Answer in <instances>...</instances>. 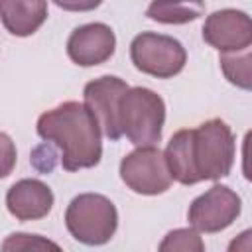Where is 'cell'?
<instances>
[{
    "label": "cell",
    "instance_id": "cell-3",
    "mask_svg": "<svg viewBox=\"0 0 252 252\" xmlns=\"http://www.w3.org/2000/svg\"><path fill=\"white\" fill-rule=\"evenodd\" d=\"M122 136L134 146H154L161 140L165 122L163 98L146 87H128L118 102Z\"/></svg>",
    "mask_w": 252,
    "mask_h": 252
},
{
    "label": "cell",
    "instance_id": "cell-18",
    "mask_svg": "<svg viewBox=\"0 0 252 252\" xmlns=\"http://www.w3.org/2000/svg\"><path fill=\"white\" fill-rule=\"evenodd\" d=\"M16 165V144L6 132H0V179L8 177Z\"/></svg>",
    "mask_w": 252,
    "mask_h": 252
},
{
    "label": "cell",
    "instance_id": "cell-10",
    "mask_svg": "<svg viewBox=\"0 0 252 252\" xmlns=\"http://www.w3.org/2000/svg\"><path fill=\"white\" fill-rule=\"evenodd\" d=\"M116 49V35L110 26L93 22L75 28L67 39V55L81 67H94L108 61Z\"/></svg>",
    "mask_w": 252,
    "mask_h": 252
},
{
    "label": "cell",
    "instance_id": "cell-8",
    "mask_svg": "<svg viewBox=\"0 0 252 252\" xmlns=\"http://www.w3.org/2000/svg\"><path fill=\"white\" fill-rule=\"evenodd\" d=\"M126 91H128L126 81L114 75L98 77L87 83L83 91L85 106L94 116L100 132L112 142L122 136L120 120H118V102Z\"/></svg>",
    "mask_w": 252,
    "mask_h": 252
},
{
    "label": "cell",
    "instance_id": "cell-16",
    "mask_svg": "<svg viewBox=\"0 0 252 252\" xmlns=\"http://www.w3.org/2000/svg\"><path fill=\"white\" fill-rule=\"evenodd\" d=\"M159 250H179V252H203L205 242L199 236V230L195 228H175L165 234V238L159 244Z\"/></svg>",
    "mask_w": 252,
    "mask_h": 252
},
{
    "label": "cell",
    "instance_id": "cell-5",
    "mask_svg": "<svg viewBox=\"0 0 252 252\" xmlns=\"http://www.w3.org/2000/svg\"><path fill=\"white\" fill-rule=\"evenodd\" d=\"M130 59L134 67L156 79H171L183 71L187 51L171 35L142 32L130 43Z\"/></svg>",
    "mask_w": 252,
    "mask_h": 252
},
{
    "label": "cell",
    "instance_id": "cell-12",
    "mask_svg": "<svg viewBox=\"0 0 252 252\" xmlns=\"http://www.w3.org/2000/svg\"><path fill=\"white\" fill-rule=\"evenodd\" d=\"M47 20V0H0V22L16 37L35 33Z\"/></svg>",
    "mask_w": 252,
    "mask_h": 252
},
{
    "label": "cell",
    "instance_id": "cell-11",
    "mask_svg": "<svg viewBox=\"0 0 252 252\" xmlns=\"http://www.w3.org/2000/svg\"><path fill=\"white\" fill-rule=\"evenodd\" d=\"M6 207L18 220H39L49 215L53 193L39 179H20L8 189Z\"/></svg>",
    "mask_w": 252,
    "mask_h": 252
},
{
    "label": "cell",
    "instance_id": "cell-17",
    "mask_svg": "<svg viewBox=\"0 0 252 252\" xmlns=\"http://www.w3.org/2000/svg\"><path fill=\"white\" fill-rule=\"evenodd\" d=\"M41 248H55L57 250L59 246L51 240L37 236V234H26V232L10 234L2 244V250H41Z\"/></svg>",
    "mask_w": 252,
    "mask_h": 252
},
{
    "label": "cell",
    "instance_id": "cell-7",
    "mask_svg": "<svg viewBox=\"0 0 252 252\" xmlns=\"http://www.w3.org/2000/svg\"><path fill=\"white\" fill-rule=\"evenodd\" d=\"M242 201L226 185H213L209 191L193 199L187 211L189 224L199 232H220L228 228L240 215Z\"/></svg>",
    "mask_w": 252,
    "mask_h": 252
},
{
    "label": "cell",
    "instance_id": "cell-4",
    "mask_svg": "<svg viewBox=\"0 0 252 252\" xmlns=\"http://www.w3.org/2000/svg\"><path fill=\"white\" fill-rule=\"evenodd\" d=\"M65 224L75 240L98 246L114 236L118 213L108 197L98 193H81L69 203L65 211Z\"/></svg>",
    "mask_w": 252,
    "mask_h": 252
},
{
    "label": "cell",
    "instance_id": "cell-6",
    "mask_svg": "<svg viewBox=\"0 0 252 252\" xmlns=\"http://www.w3.org/2000/svg\"><path fill=\"white\" fill-rule=\"evenodd\" d=\"M120 179L138 195H159L171 187L163 152L156 146H138L120 161Z\"/></svg>",
    "mask_w": 252,
    "mask_h": 252
},
{
    "label": "cell",
    "instance_id": "cell-1",
    "mask_svg": "<svg viewBox=\"0 0 252 252\" xmlns=\"http://www.w3.org/2000/svg\"><path fill=\"white\" fill-rule=\"evenodd\" d=\"M37 134L61 152V165L67 171L94 167L102 158L100 128L85 102L67 100L37 118Z\"/></svg>",
    "mask_w": 252,
    "mask_h": 252
},
{
    "label": "cell",
    "instance_id": "cell-14",
    "mask_svg": "<svg viewBox=\"0 0 252 252\" xmlns=\"http://www.w3.org/2000/svg\"><path fill=\"white\" fill-rule=\"evenodd\" d=\"M205 12V0H152L146 16L167 26H181L195 22Z\"/></svg>",
    "mask_w": 252,
    "mask_h": 252
},
{
    "label": "cell",
    "instance_id": "cell-19",
    "mask_svg": "<svg viewBox=\"0 0 252 252\" xmlns=\"http://www.w3.org/2000/svg\"><path fill=\"white\" fill-rule=\"evenodd\" d=\"M55 6L67 12H91L102 4V0H53Z\"/></svg>",
    "mask_w": 252,
    "mask_h": 252
},
{
    "label": "cell",
    "instance_id": "cell-15",
    "mask_svg": "<svg viewBox=\"0 0 252 252\" xmlns=\"http://www.w3.org/2000/svg\"><path fill=\"white\" fill-rule=\"evenodd\" d=\"M238 53H240V51L220 53L219 63H220V69H222L224 77H226L232 85H236V87L248 91V89H250V61H252L250 49H244L242 55H238Z\"/></svg>",
    "mask_w": 252,
    "mask_h": 252
},
{
    "label": "cell",
    "instance_id": "cell-9",
    "mask_svg": "<svg viewBox=\"0 0 252 252\" xmlns=\"http://www.w3.org/2000/svg\"><path fill=\"white\" fill-rule=\"evenodd\" d=\"M203 39L220 53L244 51L252 45L250 16L236 8L217 10L203 24Z\"/></svg>",
    "mask_w": 252,
    "mask_h": 252
},
{
    "label": "cell",
    "instance_id": "cell-2",
    "mask_svg": "<svg viewBox=\"0 0 252 252\" xmlns=\"http://www.w3.org/2000/svg\"><path fill=\"white\" fill-rule=\"evenodd\" d=\"M234 134L224 120L211 118L191 130V159L199 181L226 177L234 165Z\"/></svg>",
    "mask_w": 252,
    "mask_h": 252
},
{
    "label": "cell",
    "instance_id": "cell-13",
    "mask_svg": "<svg viewBox=\"0 0 252 252\" xmlns=\"http://www.w3.org/2000/svg\"><path fill=\"white\" fill-rule=\"evenodd\" d=\"M163 158H165L171 179H175L181 185L199 183L195 167H193V159H191V130L189 128L179 130L171 136L163 152Z\"/></svg>",
    "mask_w": 252,
    "mask_h": 252
}]
</instances>
